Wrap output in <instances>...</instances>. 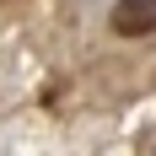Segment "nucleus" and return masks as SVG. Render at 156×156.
<instances>
[{"instance_id": "obj_1", "label": "nucleus", "mask_w": 156, "mask_h": 156, "mask_svg": "<svg viewBox=\"0 0 156 156\" xmlns=\"http://www.w3.org/2000/svg\"><path fill=\"white\" fill-rule=\"evenodd\" d=\"M108 27L119 32V38H151L156 32V0H113V11H108Z\"/></svg>"}]
</instances>
